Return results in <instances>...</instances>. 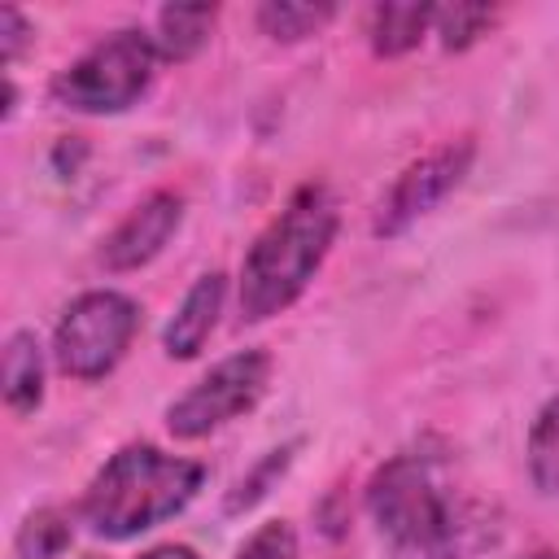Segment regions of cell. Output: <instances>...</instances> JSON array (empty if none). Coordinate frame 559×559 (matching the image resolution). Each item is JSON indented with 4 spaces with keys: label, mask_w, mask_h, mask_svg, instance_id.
Wrapping results in <instances>:
<instances>
[{
    "label": "cell",
    "mask_w": 559,
    "mask_h": 559,
    "mask_svg": "<svg viewBox=\"0 0 559 559\" xmlns=\"http://www.w3.org/2000/svg\"><path fill=\"white\" fill-rule=\"evenodd\" d=\"M437 4H419V0H393V4H376L367 13V39L376 57H406L424 44V35L432 31Z\"/></svg>",
    "instance_id": "8fae6325"
},
{
    "label": "cell",
    "mask_w": 559,
    "mask_h": 559,
    "mask_svg": "<svg viewBox=\"0 0 559 559\" xmlns=\"http://www.w3.org/2000/svg\"><path fill=\"white\" fill-rule=\"evenodd\" d=\"M472 162H476V140H472V135L445 140V144L428 148L424 157H415V162L389 183V192L380 197L371 231L384 236V240H393V236H402L406 227H415L424 214H432V210L467 179Z\"/></svg>",
    "instance_id": "52a82bcc"
},
{
    "label": "cell",
    "mask_w": 559,
    "mask_h": 559,
    "mask_svg": "<svg viewBox=\"0 0 559 559\" xmlns=\"http://www.w3.org/2000/svg\"><path fill=\"white\" fill-rule=\"evenodd\" d=\"M140 559H201L192 546H183V542H162V546H148Z\"/></svg>",
    "instance_id": "ffe728a7"
},
{
    "label": "cell",
    "mask_w": 559,
    "mask_h": 559,
    "mask_svg": "<svg viewBox=\"0 0 559 559\" xmlns=\"http://www.w3.org/2000/svg\"><path fill=\"white\" fill-rule=\"evenodd\" d=\"M179 223H183V197L170 192V188H153V192L140 197V201L114 223V231L100 240V262H105V271L122 275V271L148 266V262L170 245V236L179 231Z\"/></svg>",
    "instance_id": "ba28073f"
},
{
    "label": "cell",
    "mask_w": 559,
    "mask_h": 559,
    "mask_svg": "<svg viewBox=\"0 0 559 559\" xmlns=\"http://www.w3.org/2000/svg\"><path fill=\"white\" fill-rule=\"evenodd\" d=\"M493 22H498L493 4H441L432 17V35L441 39L445 52H463L476 39H485L493 31Z\"/></svg>",
    "instance_id": "2e32d148"
},
{
    "label": "cell",
    "mask_w": 559,
    "mask_h": 559,
    "mask_svg": "<svg viewBox=\"0 0 559 559\" xmlns=\"http://www.w3.org/2000/svg\"><path fill=\"white\" fill-rule=\"evenodd\" d=\"M218 22V4H166L153 17V48L162 61H192Z\"/></svg>",
    "instance_id": "7c38bea8"
},
{
    "label": "cell",
    "mask_w": 559,
    "mask_h": 559,
    "mask_svg": "<svg viewBox=\"0 0 559 559\" xmlns=\"http://www.w3.org/2000/svg\"><path fill=\"white\" fill-rule=\"evenodd\" d=\"M236 559H301L297 528H293L288 520H266V524H258V528L240 542Z\"/></svg>",
    "instance_id": "ac0fdd59"
},
{
    "label": "cell",
    "mask_w": 559,
    "mask_h": 559,
    "mask_svg": "<svg viewBox=\"0 0 559 559\" xmlns=\"http://www.w3.org/2000/svg\"><path fill=\"white\" fill-rule=\"evenodd\" d=\"M367 515L393 546L419 559H467L498 542L493 507L463 489L450 454L428 445L397 450L371 472Z\"/></svg>",
    "instance_id": "6da1fadb"
},
{
    "label": "cell",
    "mask_w": 559,
    "mask_h": 559,
    "mask_svg": "<svg viewBox=\"0 0 559 559\" xmlns=\"http://www.w3.org/2000/svg\"><path fill=\"white\" fill-rule=\"evenodd\" d=\"M157 61L162 57L153 48V31L118 26L87 52H79L70 66H61L48 83V96L70 114H122L148 92Z\"/></svg>",
    "instance_id": "277c9868"
},
{
    "label": "cell",
    "mask_w": 559,
    "mask_h": 559,
    "mask_svg": "<svg viewBox=\"0 0 559 559\" xmlns=\"http://www.w3.org/2000/svg\"><path fill=\"white\" fill-rule=\"evenodd\" d=\"M31 39H35V26H31L13 4H4V9H0V57H4V66H13Z\"/></svg>",
    "instance_id": "d6986e66"
},
{
    "label": "cell",
    "mask_w": 559,
    "mask_h": 559,
    "mask_svg": "<svg viewBox=\"0 0 559 559\" xmlns=\"http://www.w3.org/2000/svg\"><path fill=\"white\" fill-rule=\"evenodd\" d=\"M258 31L275 44H297V39H310L319 35L332 17H336V4H297V0H266L258 4Z\"/></svg>",
    "instance_id": "4fadbf2b"
},
{
    "label": "cell",
    "mask_w": 559,
    "mask_h": 559,
    "mask_svg": "<svg viewBox=\"0 0 559 559\" xmlns=\"http://www.w3.org/2000/svg\"><path fill=\"white\" fill-rule=\"evenodd\" d=\"M528 476L537 493L559 498V397H550L528 428Z\"/></svg>",
    "instance_id": "5bb4252c"
},
{
    "label": "cell",
    "mask_w": 559,
    "mask_h": 559,
    "mask_svg": "<svg viewBox=\"0 0 559 559\" xmlns=\"http://www.w3.org/2000/svg\"><path fill=\"white\" fill-rule=\"evenodd\" d=\"M336 227H341V205L328 183L306 179L301 188H293L284 210L253 236L240 262V280H236L240 319L262 323L284 314L328 262Z\"/></svg>",
    "instance_id": "7a4b0ae2"
},
{
    "label": "cell",
    "mask_w": 559,
    "mask_h": 559,
    "mask_svg": "<svg viewBox=\"0 0 559 559\" xmlns=\"http://www.w3.org/2000/svg\"><path fill=\"white\" fill-rule=\"evenodd\" d=\"M0 389H4V406L13 415H31L44 402V349L39 336L17 328L4 341V358H0Z\"/></svg>",
    "instance_id": "30bf717a"
},
{
    "label": "cell",
    "mask_w": 559,
    "mask_h": 559,
    "mask_svg": "<svg viewBox=\"0 0 559 559\" xmlns=\"http://www.w3.org/2000/svg\"><path fill=\"white\" fill-rule=\"evenodd\" d=\"M297 445H301V441H284V445L266 450V454H262V463H258L253 472H245V476L236 480V489L227 493V515H240V511L258 507V502H262V498L275 489V480H280V476L293 467Z\"/></svg>",
    "instance_id": "e0dca14e"
},
{
    "label": "cell",
    "mask_w": 559,
    "mask_h": 559,
    "mask_svg": "<svg viewBox=\"0 0 559 559\" xmlns=\"http://www.w3.org/2000/svg\"><path fill=\"white\" fill-rule=\"evenodd\" d=\"M271 384V354L266 349H236L227 358H218L192 389H183L170 406H166V432L175 441H201L218 428H227L231 419L249 415Z\"/></svg>",
    "instance_id": "8992f818"
},
{
    "label": "cell",
    "mask_w": 559,
    "mask_h": 559,
    "mask_svg": "<svg viewBox=\"0 0 559 559\" xmlns=\"http://www.w3.org/2000/svg\"><path fill=\"white\" fill-rule=\"evenodd\" d=\"M205 485V467L153 441L114 450L79 498V520L105 542H131L179 515Z\"/></svg>",
    "instance_id": "3957f363"
},
{
    "label": "cell",
    "mask_w": 559,
    "mask_h": 559,
    "mask_svg": "<svg viewBox=\"0 0 559 559\" xmlns=\"http://www.w3.org/2000/svg\"><path fill=\"white\" fill-rule=\"evenodd\" d=\"M223 301H227V275L223 271H205L201 280H192V288L183 293V301L175 306V314L162 332L166 358H179V362L197 358L201 345L210 341V332L218 328Z\"/></svg>",
    "instance_id": "9c48e42d"
},
{
    "label": "cell",
    "mask_w": 559,
    "mask_h": 559,
    "mask_svg": "<svg viewBox=\"0 0 559 559\" xmlns=\"http://www.w3.org/2000/svg\"><path fill=\"white\" fill-rule=\"evenodd\" d=\"M524 559H559V550H533V555H524Z\"/></svg>",
    "instance_id": "44dd1931"
},
{
    "label": "cell",
    "mask_w": 559,
    "mask_h": 559,
    "mask_svg": "<svg viewBox=\"0 0 559 559\" xmlns=\"http://www.w3.org/2000/svg\"><path fill=\"white\" fill-rule=\"evenodd\" d=\"M70 537H74V520L61 507H39L22 520L13 550H17V559H57L70 546Z\"/></svg>",
    "instance_id": "9a60e30c"
},
{
    "label": "cell",
    "mask_w": 559,
    "mask_h": 559,
    "mask_svg": "<svg viewBox=\"0 0 559 559\" xmlns=\"http://www.w3.org/2000/svg\"><path fill=\"white\" fill-rule=\"evenodd\" d=\"M140 332V306L135 297L118 288H87L79 293L57 328H52V358L70 380H105L131 349Z\"/></svg>",
    "instance_id": "5b68a950"
}]
</instances>
